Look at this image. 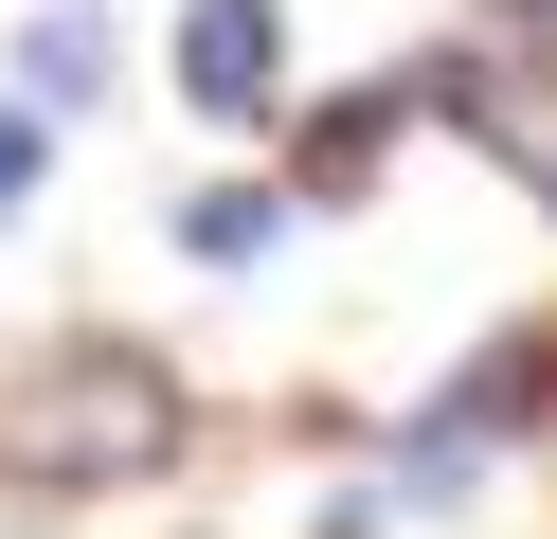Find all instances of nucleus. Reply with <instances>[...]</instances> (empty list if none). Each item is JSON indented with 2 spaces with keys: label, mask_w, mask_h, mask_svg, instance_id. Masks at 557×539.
Returning <instances> with one entry per match:
<instances>
[{
  "label": "nucleus",
  "mask_w": 557,
  "mask_h": 539,
  "mask_svg": "<svg viewBox=\"0 0 557 539\" xmlns=\"http://www.w3.org/2000/svg\"><path fill=\"white\" fill-rule=\"evenodd\" d=\"M37 162H54V126H37V108H0V216L37 198Z\"/></svg>",
  "instance_id": "0eeeda50"
},
{
  "label": "nucleus",
  "mask_w": 557,
  "mask_h": 539,
  "mask_svg": "<svg viewBox=\"0 0 557 539\" xmlns=\"http://www.w3.org/2000/svg\"><path fill=\"white\" fill-rule=\"evenodd\" d=\"M0 450L37 486H145V467H181V378L145 342H54L18 378V414H0Z\"/></svg>",
  "instance_id": "f257e3e1"
},
{
  "label": "nucleus",
  "mask_w": 557,
  "mask_h": 539,
  "mask_svg": "<svg viewBox=\"0 0 557 539\" xmlns=\"http://www.w3.org/2000/svg\"><path fill=\"white\" fill-rule=\"evenodd\" d=\"M521 36H557V0H521Z\"/></svg>",
  "instance_id": "6e6552de"
},
{
  "label": "nucleus",
  "mask_w": 557,
  "mask_h": 539,
  "mask_svg": "<svg viewBox=\"0 0 557 539\" xmlns=\"http://www.w3.org/2000/svg\"><path fill=\"white\" fill-rule=\"evenodd\" d=\"M270 90H288V0H181V108L270 126Z\"/></svg>",
  "instance_id": "f03ea898"
},
{
  "label": "nucleus",
  "mask_w": 557,
  "mask_h": 539,
  "mask_svg": "<svg viewBox=\"0 0 557 539\" xmlns=\"http://www.w3.org/2000/svg\"><path fill=\"white\" fill-rule=\"evenodd\" d=\"M377 144H396V90H342V108H324V126H306V144H288V180H360V162H377Z\"/></svg>",
  "instance_id": "39448f33"
},
{
  "label": "nucleus",
  "mask_w": 557,
  "mask_h": 539,
  "mask_svg": "<svg viewBox=\"0 0 557 539\" xmlns=\"http://www.w3.org/2000/svg\"><path fill=\"white\" fill-rule=\"evenodd\" d=\"M109 90V19H90V0H54L37 36H18V108H90Z\"/></svg>",
  "instance_id": "20e7f679"
},
{
  "label": "nucleus",
  "mask_w": 557,
  "mask_h": 539,
  "mask_svg": "<svg viewBox=\"0 0 557 539\" xmlns=\"http://www.w3.org/2000/svg\"><path fill=\"white\" fill-rule=\"evenodd\" d=\"M181 252H198V270H252V252H270V198H252V180H216V198L181 216Z\"/></svg>",
  "instance_id": "423d86ee"
},
{
  "label": "nucleus",
  "mask_w": 557,
  "mask_h": 539,
  "mask_svg": "<svg viewBox=\"0 0 557 539\" xmlns=\"http://www.w3.org/2000/svg\"><path fill=\"white\" fill-rule=\"evenodd\" d=\"M540 395H557V342H540V323H521V342H485L468 378H449V414H432V450H413V486H449V450H468V431H521Z\"/></svg>",
  "instance_id": "7ed1b4c3"
}]
</instances>
